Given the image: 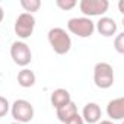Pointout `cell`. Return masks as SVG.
<instances>
[{"label": "cell", "mask_w": 124, "mask_h": 124, "mask_svg": "<svg viewBox=\"0 0 124 124\" xmlns=\"http://www.w3.org/2000/svg\"><path fill=\"white\" fill-rule=\"evenodd\" d=\"M64 124H85V121H83V118H82V115L78 112V114H75L72 118H69Z\"/></svg>", "instance_id": "18"}, {"label": "cell", "mask_w": 124, "mask_h": 124, "mask_svg": "<svg viewBox=\"0 0 124 124\" xmlns=\"http://www.w3.org/2000/svg\"><path fill=\"white\" fill-rule=\"evenodd\" d=\"M114 70L109 63L101 61L93 67V82L99 89H108L114 85Z\"/></svg>", "instance_id": "2"}, {"label": "cell", "mask_w": 124, "mask_h": 124, "mask_svg": "<svg viewBox=\"0 0 124 124\" xmlns=\"http://www.w3.org/2000/svg\"><path fill=\"white\" fill-rule=\"evenodd\" d=\"M21 6L25 10V13H34L38 12L41 8V2L39 0H21Z\"/></svg>", "instance_id": "14"}, {"label": "cell", "mask_w": 124, "mask_h": 124, "mask_svg": "<svg viewBox=\"0 0 124 124\" xmlns=\"http://www.w3.org/2000/svg\"><path fill=\"white\" fill-rule=\"evenodd\" d=\"M10 109V104L5 96H0V117H5Z\"/></svg>", "instance_id": "17"}, {"label": "cell", "mask_w": 124, "mask_h": 124, "mask_svg": "<svg viewBox=\"0 0 124 124\" xmlns=\"http://www.w3.org/2000/svg\"><path fill=\"white\" fill-rule=\"evenodd\" d=\"M18 83L22 86V88H31V86H34L35 85V80H37V78H35V73L32 72V70H29V69H26V67H23L19 73H18Z\"/></svg>", "instance_id": "12"}, {"label": "cell", "mask_w": 124, "mask_h": 124, "mask_svg": "<svg viewBox=\"0 0 124 124\" xmlns=\"http://www.w3.org/2000/svg\"><path fill=\"white\" fill-rule=\"evenodd\" d=\"M55 5H57V8H60L61 10H70V9H73L78 3H76V0H55Z\"/></svg>", "instance_id": "15"}, {"label": "cell", "mask_w": 124, "mask_h": 124, "mask_svg": "<svg viewBox=\"0 0 124 124\" xmlns=\"http://www.w3.org/2000/svg\"><path fill=\"white\" fill-rule=\"evenodd\" d=\"M48 42L58 55L67 54L72 48V38L63 28H51L48 31Z\"/></svg>", "instance_id": "1"}, {"label": "cell", "mask_w": 124, "mask_h": 124, "mask_svg": "<svg viewBox=\"0 0 124 124\" xmlns=\"http://www.w3.org/2000/svg\"><path fill=\"white\" fill-rule=\"evenodd\" d=\"M114 48L118 54H124V32L118 34L114 39Z\"/></svg>", "instance_id": "16"}, {"label": "cell", "mask_w": 124, "mask_h": 124, "mask_svg": "<svg viewBox=\"0 0 124 124\" xmlns=\"http://www.w3.org/2000/svg\"><path fill=\"white\" fill-rule=\"evenodd\" d=\"M96 124H114V121H111V120H102V121H99Z\"/></svg>", "instance_id": "19"}, {"label": "cell", "mask_w": 124, "mask_h": 124, "mask_svg": "<svg viewBox=\"0 0 124 124\" xmlns=\"http://www.w3.org/2000/svg\"><path fill=\"white\" fill-rule=\"evenodd\" d=\"M70 101H72V98H70L69 91H67V89H63V88L54 89L53 93H51V96H50V102H51V105H53L55 109H58V108H61V107L67 105Z\"/></svg>", "instance_id": "11"}, {"label": "cell", "mask_w": 124, "mask_h": 124, "mask_svg": "<svg viewBox=\"0 0 124 124\" xmlns=\"http://www.w3.org/2000/svg\"><path fill=\"white\" fill-rule=\"evenodd\" d=\"M108 8H109L108 0H82L79 3V9L85 15V18L101 16L108 10Z\"/></svg>", "instance_id": "7"}, {"label": "cell", "mask_w": 124, "mask_h": 124, "mask_svg": "<svg viewBox=\"0 0 124 124\" xmlns=\"http://www.w3.org/2000/svg\"><path fill=\"white\" fill-rule=\"evenodd\" d=\"M107 114L111 118V121H120L124 117V98H115L108 102L107 105Z\"/></svg>", "instance_id": "9"}, {"label": "cell", "mask_w": 124, "mask_h": 124, "mask_svg": "<svg viewBox=\"0 0 124 124\" xmlns=\"http://www.w3.org/2000/svg\"><path fill=\"white\" fill-rule=\"evenodd\" d=\"M96 26V31L104 35V37H112L115 35L117 32V22L112 19V18H108V16H102L99 18V21L95 23Z\"/></svg>", "instance_id": "10"}, {"label": "cell", "mask_w": 124, "mask_h": 124, "mask_svg": "<svg viewBox=\"0 0 124 124\" xmlns=\"http://www.w3.org/2000/svg\"><path fill=\"white\" fill-rule=\"evenodd\" d=\"M67 29L79 38H89L95 31V22L91 18H85V16L72 18L67 22Z\"/></svg>", "instance_id": "3"}, {"label": "cell", "mask_w": 124, "mask_h": 124, "mask_svg": "<svg viewBox=\"0 0 124 124\" xmlns=\"http://www.w3.org/2000/svg\"><path fill=\"white\" fill-rule=\"evenodd\" d=\"M101 117H102V111H101V108H99L98 104L88 102L83 107L82 118H83L85 123H88V124H96V123L101 121Z\"/></svg>", "instance_id": "8"}, {"label": "cell", "mask_w": 124, "mask_h": 124, "mask_svg": "<svg viewBox=\"0 0 124 124\" xmlns=\"http://www.w3.org/2000/svg\"><path fill=\"white\" fill-rule=\"evenodd\" d=\"M75 114H78V107L73 101H70L67 105L61 107L57 109V118L61 121V123H66L69 118H72Z\"/></svg>", "instance_id": "13"}, {"label": "cell", "mask_w": 124, "mask_h": 124, "mask_svg": "<svg viewBox=\"0 0 124 124\" xmlns=\"http://www.w3.org/2000/svg\"><path fill=\"white\" fill-rule=\"evenodd\" d=\"M10 57H12L15 64H18L21 67H26L32 60V53H31V48L26 42L15 41L10 45Z\"/></svg>", "instance_id": "4"}, {"label": "cell", "mask_w": 124, "mask_h": 124, "mask_svg": "<svg viewBox=\"0 0 124 124\" xmlns=\"http://www.w3.org/2000/svg\"><path fill=\"white\" fill-rule=\"evenodd\" d=\"M12 117L15 118L16 123H29L34 118V107L29 101L26 99H16L12 107H10Z\"/></svg>", "instance_id": "5"}, {"label": "cell", "mask_w": 124, "mask_h": 124, "mask_svg": "<svg viewBox=\"0 0 124 124\" xmlns=\"http://www.w3.org/2000/svg\"><path fill=\"white\" fill-rule=\"evenodd\" d=\"M35 28V18L31 13H21L15 22V34L21 39H26L32 35Z\"/></svg>", "instance_id": "6"}, {"label": "cell", "mask_w": 124, "mask_h": 124, "mask_svg": "<svg viewBox=\"0 0 124 124\" xmlns=\"http://www.w3.org/2000/svg\"><path fill=\"white\" fill-rule=\"evenodd\" d=\"M12 124H21V123H16V121H15V123H12Z\"/></svg>", "instance_id": "21"}, {"label": "cell", "mask_w": 124, "mask_h": 124, "mask_svg": "<svg viewBox=\"0 0 124 124\" xmlns=\"http://www.w3.org/2000/svg\"><path fill=\"white\" fill-rule=\"evenodd\" d=\"M3 18H5V12H3V9H2V8H0V23H2Z\"/></svg>", "instance_id": "20"}]
</instances>
